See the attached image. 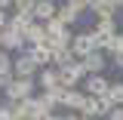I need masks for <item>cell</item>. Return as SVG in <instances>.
<instances>
[{"label":"cell","mask_w":123,"mask_h":120,"mask_svg":"<svg viewBox=\"0 0 123 120\" xmlns=\"http://www.w3.org/2000/svg\"><path fill=\"white\" fill-rule=\"evenodd\" d=\"M89 6L86 3H80V0H59V9H55V19H59L65 28H74L77 22L83 19V13H86Z\"/></svg>","instance_id":"cell-1"},{"label":"cell","mask_w":123,"mask_h":120,"mask_svg":"<svg viewBox=\"0 0 123 120\" xmlns=\"http://www.w3.org/2000/svg\"><path fill=\"white\" fill-rule=\"evenodd\" d=\"M92 34V43H95V49H105L108 40L117 34V19H95V25L89 28Z\"/></svg>","instance_id":"cell-2"},{"label":"cell","mask_w":123,"mask_h":120,"mask_svg":"<svg viewBox=\"0 0 123 120\" xmlns=\"http://www.w3.org/2000/svg\"><path fill=\"white\" fill-rule=\"evenodd\" d=\"M83 80H86V68H83V62H80V59L71 62L68 68H59V83L65 86V89H77Z\"/></svg>","instance_id":"cell-3"},{"label":"cell","mask_w":123,"mask_h":120,"mask_svg":"<svg viewBox=\"0 0 123 120\" xmlns=\"http://www.w3.org/2000/svg\"><path fill=\"white\" fill-rule=\"evenodd\" d=\"M3 95H6V102H25V99H31V95H34V80H25V77H12V80L6 83Z\"/></svg>","instance_id":"cell-4"},{"label":"cell","mask_w":123,"mask_h":120,"mask_svg":"<svg viewBox=\"0 0 123 120\" xmlns=\"http://www.w3.org/2000/svg\"><path fill=\"white\" fill-rule=\"evenodd\" d=\"M37 65H34V59L28 56V49H22L18 56H12V77H25V80H34L37 77Z\"/></svg>","instance_id":"cell-5"},{"label":"cell","mask_w":123,"mask_h":120,"mask_svg":"<svg viewBox=\"0 0 123 120\" xmlns=\"http://www.w3.org/2000/svg\"><path fill=\"white\" fill-rule=\"evenodd\" d=\"M80 86H83V95L98 99V95H108V89H111V80H108L105 74H86V80H83Z\"/></svg>","instance_id":"cell-6"},{"label":"cell","mask_w":123,"mask_h":120,"mask_svg":"<svg viewBox=\"0 0 123 120\" xmlns=\"http://www.w3.org/2000/svg\"><path fill=\"white\" fill-rule=\"evenodd\" d=\"M92 49H95V43H92L89 28L86 31H74V37H71V52H74V59H86Z\"/></svg>","instance_id":"cell-7"},{"label":"cell","mask_w":123,"mask_h":120,"mask_svg":"<svg viewBox=\"0 0 123 120\" xmlns=\"http://www.w3.org/2000/svg\"><path fill=\"white\" fill-rule=\"evenodd\" d=\"M55 9H59V0H34V22H40V25H46V22H52L55 19Z\"/></svg>","instance_id":"cell-8"},{"label":"cell","mask_w":123,"mask_h":120,"mask_svg":"<svg viewBox=\"0 0 123 120\" xmlns=\"http://www.w3.org/2000/svg\"><path fill=\"white\" fill-rule=\"evenodd\" d=\"M83 62V68H86V74H105V68H108V56L102 52V49H92L86 59H80Z\"/></svg>","instance_id":"cell-9"},{"label":"cell","mask_w":123,"mask_h":120,"mask_svg":"<svg viewBox=\"0 0 123 120\" xmlns=\"http://www.w3.org/2000/svg\"><path fill=\"white\" fill-rule=\"evenodd\" d=\"M34 83H40V92H49V89H59V68H43V71H37L34 77Z\"/></svg>","instance_id":"cell-10"},{"label":"cell","mask_w":123,"mask_h":120,"mask_svg":"<svg viewBox=\"0 0 123 120\" xmlns=\"http://www.w3.org/2000/svg\"><path fill=\"white\" fill-rule=\"evenodd\" d=\"M43 43H46V28L40 22H34L25 34V49H34V46H43Z\"/></svg>","instance_id":"cell-11"},{"label":"cell","mask_w":123,"mask_h":120,"mask_svg":"<svg viewBox=\"0 0 123 120\" xmlns=\"http://www.w3.org/2000/svg\"><path fill=\"white\" fill-rule=\"evenodd\" d=\"M28 56L31 59H34V65H37V68H40V71H43V68H52V49H49V46H34V49H28Z\"/></svg>","instance_id":"cell-12"},{"label":"cell","mask_w":123,"mask_h":120,"mask_svg":"<svg viewBox=\"0 0 123 120\" xmlns=\"http://www.w3.org/2000/svg\"><path fill=\"white\" fill-rule=\"evenodd\" d=\"M89 13L95 19H114L117 15V6L111 0H89Z\"/></svg>","instance_id":"cell-13"},{"label":"cell","mask_w":123,"mask_h":120,"mask_svg":"<svg viewBox=\"0 0 123 120\" xmlns=\"http://www.w3.org/2000/svg\"><path fill=\"white\" fill-rule=\"evenodd\" d=\"M83 102H86V95H83V89H65V99H62V108H68V111H74V114H80V108H83Z\"/></svg>","instance_id":"cell-14"},{"label":"cell","mask_w":123,"mask_h":120,"mask_svg":"<svg viewBox=\"0 0 123 120\" xmlns=\"http://www.w3.org/2000/svg\"><path fill=\"white\" fill-rule=\"evenodd\" d=\"M31 25H34V19H31V15H18V13H12L9 19H6V28H9V31H15V34H22V37L28 34V28H31Z\"/></svg>","instance_id":"cell-15"},{"label":"cell","mask_w":123,"mask_h":120,"mask_svg":"<svg viewBox=\"0 0 123 120\" xmlns=\"http://www.w3.org/2000/svg\"><path fill=\"white\" fill-rule=\"evenodd\" d=\"M22 49H25V37L6 28V34H3V52H22Z\"/></svg>","instance_id":"cell-16"},{"label":"cell","mask_w":123,"mask_h":120,"mask_svg":"<svg viewBox=\"0 0 123 120\" xmlns=\"http://www.w3.org/2000/svg\"><path fill=\"white\" fill-rule=\"evenodd\" d=\"M74 59V52H71V46H62V49H52V68H68Z\"/></svg>","instance_id":"cell-17"},{"label":"cell","mask_w":123,"mask_h":120,"mask_svg":"<svg viewBox=\"0 0 123 120\" xmlns=\"http://www.w3.org/2000/svg\"><path fill=\"white\" fill-rule=\"evenodd\" d=\"M108 99H111V105H114V108H123V80H111Z\"/></svg>","instance_id":"cell-18"},{"label":"cell","mask_w":123,"mask_h":120,"mask_svg":"<svg viewBox=\"0 0 123 120\" xmlns=\"http://www.w3.org/2000/svg\"><path fill=\"white\" fill-rule=\"evenodd\" d=\"M0 77L3 80H12V56L9 52H0Z\"/></svg>","instance_id":"cell-19"},{"label":"cell","mask_w":123,"mask_h":120,"mask_svg":"<svg viewBox=\"0 0 123 120\" xmlns=\"http://www.w3.org/2000/svg\"><path fill=\"white\" fill-rule=\"evenodd\" d=\"M12 9L18 15H31L34 13V0H12ZM31 19H34V15H31Z\"/></svg>","instance_id":"cell-20"},{"label":"cell","mask_w":123,"mask_h":120,"mask_svg":"<svg viewBox=\"0 0 123 120\" xmlns=\"http://www.w3.org/2000/svg\"><path fill=\"white\" fill-rule=\"evenodd\" d=\"M105 120H123V108H114V111H111Z\"/></svg>","instance_id":"cell-21"},{"label":"cell","mask_w":123,"mask_h":120,"mask_svg":"<svg viewBox=\"0 0 123 120\" xmlns=\"http://www.w3.org/2000/svg\"><path fill=\"white\" fill-rule=\"evenodd\" d=\"M0 120H12V114H9V108L0 105Z\"/></svg>","instance_id":"cell-22"},{"label":"cell","mask_w":123,"mask_h":120,"mask_svg":"<svg viewBox=\"0 0 123 120\" xmlns=\"http://www.w3.org/2000/svg\"><path fill=\"white\" fill-rule=\"evenodd\" d=\"M114 68H117V71H123V52H120V56H114Z\"/></svg>","instance_id":"cell-23"},{"label":"cell","mask_w":123,"mask_h":120,"mask_svg":"<svg viewBox=\"0 0 123 120\" xmlns=\"http://www.w3.org/2000/svg\"><path fill=\"white\" fill-rule=\"evenodd\" d=\"M6 19H9V15L3 13V9H0V28H6Z\"/></svg>","instance_id":"cell-24"},{"label":"cell","mask_w":123,"mask_h":120,"mask_svg":"<svg viewBox=\"0 0 123 120\" xmlns=\"http://www.w3.org/2000/svg\"><path fill=\"white\" fill-rule=\"evenodd\" d=\"M37 120H62V117H55V114H43V117H37Z\"/></svg>","instance_id":"cell-25"},{"label":"cell","mask_w":123,"mask_h":120,"mask_svg":"<svg viewBox=\"0 0 123 120\" xmlns=\"http://www.w3.org/2000/svg\"><path fill=\"white\" fill-rule=\"evenodd\" d=\"M6 83H9V80H3V77H0V92H3V89H6Z\"/></svg>","instance_id":"cell-26"},{"label":"cell","mask_w":123,"mask_h":120,"mask_svg":"<svg viewBox=\"0 0 123 120\" xmlns=\"http://www.w3.org/2000/svg\"><path fill=\"white\" fill-rule=\"evenodd\" d=\"M3 34H6V28H0V49H3Z\"/></svg>","instance_id":"cell-27"},{"label":"cell","mask_w":123,"mask_h":120,"mask_svg":"<svg viewBox=\"0 0 123 120\" xmlns=\"http://www.w3.org/2000/svg\"><path fill=\"white\" fill-rule=\"evenodd\" d=\"M111 3H114V6H117V9H120V6H123V0H111Z\"/></svg>","instance_id":"cell-28"},{"label":"cell","mask_w":123,"mask_h":120,"mask_svg":"<svg viewBox=\"0 0 123 120\" xmlns=\"http://www.w3.org/2000/svg\"><path fill=\"white\" fill-rule=\"evenodd\" d=\"M28 120H34V117H28Z\"/></svg>","instance_id":"cell-29"},{"label":"cell","mask_w":123,"mask_h":120,"mask_svg":"<svg viewBox=\"0 0 123 120\" xmlns=\"http://www.w3.org/2000/svg\"><path fill=\"white\" fill-rule=\"evenodd\" d=\"M0 105H3V102H0Z\"/></svg>","instance_id":"cell-30"},{"label":"cell","mask_w":123,"mask_h":120,"mask_svg":"<svg viewBox=\"0 0 123 120\" xmlns=\"http://www.w3.org/2000/svg\"><path fill=\"white\" fill-rule=\"evenodd\" d=\"M0 52H3V49H0Z\"/></svg>","instance_id":"cell-31"}]
</instances>
